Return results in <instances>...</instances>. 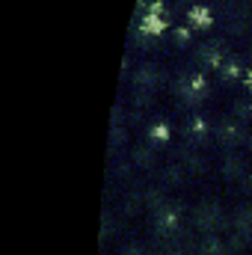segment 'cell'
Listing matches in <instances>:
<instances>
[{"mask_svg": "<svg viewBox=\"0 0 252 255\" xmlns=\"http://www.w3.org/2000/svg\"><path fill=\"white\" fill-rule=\"evenodd\" d=\"M193 223L208 235V232H217L223 223H226V214L217 202H199L196 211H193Z\"/></svg>", "mask_w": 252, "mask_h": 255, "instance_id": "cell-1", "label": "cell"}, {"mask_svg": "<svg viewBox=\"0 0 252 255\" xmlns=\"http://www.w3.org/2000/svg\"><path fill=\"white\" fill-rule=\"evenodd\" d=\"M154 229L163 235V232H175L178 229V211L163 202V205H154Z\"/></svg>", "mask_w": 252, "mask_h": 255, "instance_id": "cell-2", "label": "cell"}, {"mask_svg": "<svg viewBox=\"0 0 252 255\" xmlns=\"http://www.w3.org/2000/svg\"><path fill=\"white\" fill-rule=\"evenodd\" d=\"M196 253H199V255H226V241H223V238H217V232H208V235L199 241Z\"/></svg>", "mask_w": 252, "mask_h": 255, "instance_id": "cell-3", "label": "cell"}, {"mask_svg": "<svg viewBox=\"0 0 252 255\" xmlns=\"http://www.w3.org/2000/svg\"><path fill=\"white\" fill-rule=\"evenodd\" d=\"M235 229L241 232V235H252V202H244L238 211H235Z\"/></svg>", "mask_w": 252, "mask_h": 255, "instance_id": "cell-4", "label": "cell"}, {"mask_svg": "<svg viewBox=\"0 0 252 255\" xmlns=\"http://www.w3.org/2000/svg\"><path fill=\"white\" fill-rule=\"evenodd\" d=\"M241 133H244V130H241L238 122H223V125L217 128V136H220L226 145H235V142L241 139Z\"/></svg>", "mask_w": 252, "mask_h": 255, "instance_id": "cell-5", "label": "cell"}, {"mask_svg": "<svg viewBox=\"0 0 252 255\" xmlns=\"http://www.w3.org/2000/svg\"><path fill=\"white\" fill-rule=\"evenodd\" d=\"M139 27H142V33H148V36H157V33H160L166 24H163V18H160V15L148 12V15L142 18V24H139Z\"/></svg>", "mask_w": 252, "mask_h": 255, "instance_id": "cell-6", "label": "cell"}, {"mask_svg": "<svg viewBox=\"0 0 252 255\" xmlns=\"http://www.w3.org/2000/svg\"><path fill=\"white\" fill-rule=\"evenodd\" d=\"M154 80H157V68H154V65L145 63V65L136 68V83H139V86H151Z\"/></svg>", "mask_w": 252, "mask_h": 255, "instance_id": "cell-7", "label": "cell"}, {"mask_svg": "<svg viewBox=\"0 0 252 255\" xmlns=\"http://www.w3.org/2000/svg\"><path fill=\"white\" fill-rule=\"evenodd\" d=\"M190 21L199 24V27H208V24H211V12H208L205 6H193V9H190Z\"/></svg>", "mask_w": 252, "mask_h": 255, "instance_id": "cell-8", "label": "cell"}, {"mask_svg": "<svg viewBox=\"0 0 252 255\" xmlns=\"http://www.w3.org/2000/svg\"><path fill=\"white\" fill-rule=\"evenodd\" d=\"M223 166H226V172H232V175L244 169V163H241V157H235V154H226V163H223Z\"/></svg>", "mask_w": 252, "mask_h": 255, "instance_id": "cell-9", "label": "cell"}, {"mask_svg": "<svg viewBox=\"0 0 252 255\" xmlns=\"http://www.w3.org/2000/svg\"><path fill=\"white\" fill-rule=\"evenodd\" d=\"M202 60H205L208 65H217L220 63V54H217L214 48H205V51H202Z\"/></svg>", "mask_w": 252, "mask_h": 255, "instance_id": "cell-10", "label": "cell"}, {"mask_svg": "<svg viewBox=\"0 0 252 255\" xmlns=\"http://www.w3.org/2000/svg\"><path fill=\"white\" fill-rule=\"evenodd\" d=\"M166 133H169V130H166V125H154V128H151V136H154V139H163Z\"/></svg>", "mask_w": 252, "mask_h": 255, "instance_id": "cell-11", "label": "cell"}, {"mask_svg": "<svg viewBox=\"0 0 252 255\" xmlns=\"http://www.w3.org/2000/svg\"><path fill=\"white\" fill-rule=\"evenodd\" d=\"M148 160H151L148 148H139V151H136V163H148Z\"/></svg>", "mask_w": 252, "mask_h": 255, "instance_id": "cell-12", "label": "cell"}, {"mask_svg": "<svg viewBox=\"0 0 252 255\" xmlns=\"http://www.w3.org/2000/svg\"><path fill=\"white\" fill-rule=\"evenodd\" d=\"M226 74H229V77H235V74H241V65H238V63H229V68H226Z\"/></svg>", "mask_w": 252, "mask_h": 255, "instance_id": "cell-13", "label": "cell"}, {"mask_svg": "<svg viewBox=\"0 0 252 255\" xmlns=\"http://www.w3.org/2000/svg\"><path fill=\"white\" fill-rule=\"evenodd\" d=\"M122 255H142V250H139L136 244H130V247H125V253Z\"/></svg>", "mask_w": 252, "mask_h": 255, "instance_id": "cell-14", "label": "cell"}, {"mask_svg": "<svg viewBox=\"0 0 252 255\" xmlns=\"http://www.w3.org/2000/svg\"><path fill=\"white\" fill-rule=\"evenodd\" d=\"M163 255H184V253H181V250H166Z\"/></svg>", "mask_w": 252, "mask_h": 255, "instance_id": "cell-15", "label": "cell"}, {"mask_svg": "<svg viewBox=\"0 0 252 255\" xmlns=\"http://www.w3.org/2000/svg\"><path fill=\"white\" fill-rule=\"evenodd\" d=\"M247 83H250V89H252V74H247Z\"/></svg>", "mask_w": 252, "mask_h": 255, "instance_id": "cell-16", "label": "cell"}, {"mask_svg": "<svg viewBox=\"0 0 252 255\" xmlns=\"http://www.w3.org/2000/svg\"><path fill=\"white\" fill-rule=\"evenodd\" d=\"M247 184H250V190H252V178H250V181H247Z\"/></svg>", "mask_w": 252, "mask_h": 255, "instance_id": "cell-17", "label": "cell"}]
</instances>
